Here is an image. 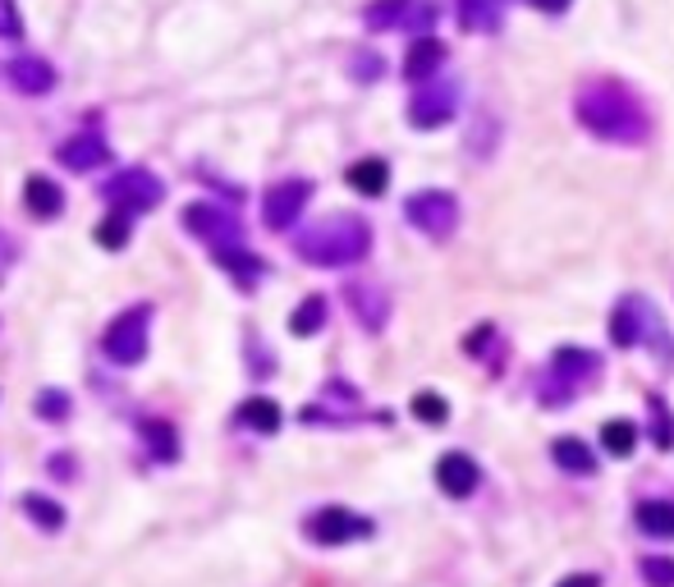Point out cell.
Returning <instances> with one entry per match:
<instances>
[{
    "instance_id": "6da1fadb",
    "label": "cell",
    "mask_w": 674,
    "mask_h": 587,
    "mask_svg": "<svg viewBox=\"0 0 674 587\" xmlns=\"http://www.w3.org/2000/svg\"><path fill=\"white\" fill-rule=\"evenodd\" d=\"M574 115L592 138H606V143L638 147V143L652 138V111H647V101L615 79L583 83L578 97H574Z\"/></svg>"
},
{
    "instance_id": "7a4b0ae2",
    "label": "cell",
    "mask_w": 674,
    "mask_h": 587,
    "mask_svg": "<svg viewBox=\"0 0 674 587\" xmlns=\"http://www.w3.org/2000/svg\"><path fill=\"white\" fill-rule=\"evenodd\" d=\"M294 252L303 262L313 267H349V262H362L372 252V225L362 216H326L317 225H307L303 235L294 239Z\"/></svg>"
},
{
    "instance_id": "3957f363",
    "label": "cell",
    "mask_w": 674,
    "mask_h": 587,
    "mask_svg": "<svg viewBox=\"0 0 674 587\" xmlns=\"http://www.w3.org/2000/svg\"><path fill=\"white\" fill-rule=\"evenodd\" d=\"M610 340H615L619 349L647 345L661 363L674 368V340H670V330H665L661 313H656L642 294H629V298H619V303H615V313H610Z\"/></svg>"
},
{
    "instance_id": "277c9868",
    "label": "cell",
    "mask_w": 674,
    "mask_h": 587,
    "mask_svg": "<svg viewBox=\"0 0 674 587\" xmlns=\"http://www.w3.org/2000/svg\"><path fill=\"white\" fill-rule=\"evenodd\" d=\"M147 321H151V308H147V303H138V308L120 313V317L106 326V336H101V349H106L111 363H120V368L143 363V353H147Z\"/></svg>"
},
{
    "instance_id": "5b68a950",
    "label": "cell",
    "mask_w": 674,
    "mask_h": 587,
    "mask_svg": "<svg viewBox=\"0 0 674 587\" xmlns=\"http://www.w3.org/2000/svg\"><path fill=\"white\" fill-rule=\"evenodd\" d=\"M106 193V202L115 212H124V216H138V212H151L157 202L166 197V184L157 180L151 170H143V166H134V170H120L115 180L101 189Z\"/></svg>"
},
{
    "instance_id": "8992f818",
    "label": "cell",
    "mask_w": 674,
    "mask_h": 587,
    "mask_svg": "<svg viewBox=\"0 0 674 587\" xmlns=\"http://www.w3.org/2000/svg\"><path fill=\"white\" fill-rule=\"evenodd\" d=\"M362 23L377 33L385 29H408L418 37H431V23H436V5L427 0H372L368 10H362Z\"/></svg>"
},
{
    "instance_id": "52a82bcc",
    "label": "cell",
    "mask_w": 674,
    "mask_h": 587,
    "mask_svg": "<svg viewBox=\"0 0 674 587\" xmlns=\"http://www.w3.org/2000/svg\"><path fill=\"white\" fill-rule=\"evenodd\" d=\"M404 216L413 229H423L427 239H446L454 235V225H459V202L450 193H440V189H423V193H413L404 202Z\"/></svg>"
},
{
    "instance_id": "ba28073f",
    "label": "cell",
    "mask_w": 674,
    "mask_h": 587,
    "mask_svg": "<svg viewBox=\"0 0 674 587\" xmlns=\"http://www.w3.org/2000/svg\"><path fill=\"white\" fill-rule=\"evenodd\" d=\"M459 111V88L450 79H431L413 92L408 101V124L413 129H440V124H450Z\"/></svg>"
},
{
    "instance_id": "9c48e42d",
    "label": "cell",
    "mask_w": 674,
    "mask_h": 587,
    "mask_svg": "<svg viewBox=\"0 0 674 587\" xmlns=\"http://www.w3.org/2000/svg\"><path fill=\"white\" fill-rule=\"evenodd\" d=\"M184 225H189V235L212 244V252L239 248V239H244V225L229 216L225 207H216V202H189V207H184Z\"/></svg>"
},
{
    "instance_id": "30bf717a",
    "label": "cell",
    "mask_w": 674,
    "mask_h": 587,
    "mask_svg": "<svg viewBox=\"0 0 674 587\" xmlns=\"http://www.w3.org/2000/svg\"><path fill=\"white\" fill-rule=\"evenodd\" d=\"M303 532H307V538H313L317 546H345V542H353V538H368L372 523H368V519H358L353 509L326 505V509H317V515L307 519Z\"/></svg>"
},
{
    "instance_id": "8fae6325",
    "label": "cell",
    "mask_w": 674,
    "mask_h": 587,
    "mask_svg": "<svg viewBox=\"0 0 674 587\" xmlns=\"http://www.w3.org/2000/svg\"><path fill=\"white\" fill-rule=\"evenodd\" d=\"M307 202H313V180H280V184H271L267 197H262L267 229H290L303 216Z\"/></svg>"
},
{
    "instance_id": "7c38bea8",
    "label": "cell",
    "mask_w": 674,
    "mask_h": 587,
    "mask_svg": "<svg viewBox=\"0 0 674 587\" xmlns=\"http://www.w3.org/2000/svg\"><path fill=\"white\" fill-rule=\"evenodd\" d=\"M596 368H602V359H596V353H587V349H560L555 359H551V376L560 381V395H555V404L564 408V404H569V395L578 391V381L596 376Z\"/></svg>"
},
{
    "instance_id": "4fadbf2b",
    "label": "cell",
    "mask_w": 674,
    "mask_h": 587,
    "mask_svg": "<svg viewBox=\"0 0 674 587\" xmlns=\"http://www.w3.org/2000/svg\"><path fill=\"white\" fill-rule=\"evenodd\" d=\"M478 477H482V469L473 464L469 454H459V450L440 454V464H436V487L446 492V496H454V500L473 496V492H478Z\"/></svg>"
},
{
    "instance_id": "5bb4252c",
    "label": "cell",
    "mask_w": 674,
    "mask_h": 587,
    "mask_svg": "<svg viewBox=\"0 0 674 587\" xmlns=\"http://www.w3.org/2000/svg\"><path fill=\"white\" fill-rule=\"evenodd\" d=\"M111 157V147L101 143L97 134H74L69 143H60L56 147V161L65 166V170H74V174H88V170H97L101 161Z\"/></svg>"
},
{
    "instance_id": "9a60e30c",
    "label": "cell",
    "mask_w": 674,
    "mask_h": 587,
    "mask_svg": "<svg viewBox=\"0 0 674 587\" xmlns=\"http://www.w3.org/2000/svg\"><path fill=\"white\" fill-rule=\"evenodd\" d=\"M345 303H349V313L368 326V330H381L385 321H391V298H385L377 285H349L345 290Z\"/></svg>"
},
{
    "instance_id": "2e32d148",
    "label": "cell",
    "mask_w": 674,
    "mask_h": 587,
    "mask_svg": "<svg viewBox=\"0 0 674 587\" xmlns=\"http://www.w3.org/2000/svg\"><path fill=\"white\" fill-rule=\"evenodd\" d=\"M5 74H10V83L19 92H29V97H42V92L56 88V69H50L42 56H14L5 65Z\"/></svg>"
},
{
    "instance_id": "e0dca14e",
    "label": "cell",
    "mask_w": 674,
    "mask_h": 587,
    "mask_svg": "<svg viewBox=\"0 0 674 587\" xmlns=\"http://www.w3.org/2000/svg\"><path fill=\"white\" fill-rule=\"evenodd\" d=\"M440 60H446V46H440L436 37H413L408 56H404V79L408 83H431Z\"/></svg>"
},
{
    "instance_id": "ac0fdd59",
    "label": "cell",
    "mask_w": 674,
    "mask_h": 587,
    "mask_svg": "<svg viewBox=\"0 0 674 587\" xmlns=\"http://www.w3.org/2000/svg\"><path fill=\"white\" fill-rule=\"evenodd\" d=\"M23 207L42 221H50V216H60L65 193H60V184H50L46 174H29V180H23Z\"/></svg>"
},
{
    "instance_id": "d6986e66",
    "label": "cell",
    "mask_w": 674,
    "mask_h": 587,
    "mask_svg": "<svg viewBox=\"0 0 674 587\" xmlns=\"http://www.w3.org/2000/svg\"><path fill=\"white\" fill-rule=\"evenodd\" d=\"M345 180H349V189L362 193V197H381L385 184H391V166H385L381 157H362V161L349 166Z\"/></svg>"
},
{
    "instance_id": "ffe728a7",
    "label": "cell",
    "mask_w": 674,
    "mask_h": 587,
    "mask_svg": "<svg viewBox=\"0 0 674 587\" xmlns=\"http://www.w3.org/2000/svg\"><path fill=\"white\" fill-rule=\"evenodd\" d=\"M551 459H555L564 473H578V477L596 473V454H592L587 441H578V437H560V441L551 445Z\"/></svg>"
},
{
    "instance_id": "44dd1931",
    "label": "cell",
    "mask_w": 674,
    "mask_h": 587,
    "mask_svg": "<svg viewBox=\"0 0 674 587\" xmlns=\"http://www.w3.org/2000/svg\"><path fill=\"white\" fill-rule=\"evenodd\" d=\"M638 528L652 532V538H674V500H642Z\"/></svg>"
},
{
    "instance_id": "7402d4cb",
    "label": "cell",
    "mask_w": 674,
    "mask_h": 587,
    "mask_svg": "<svg viewBox=\"0 0 674 587\" xmlns=\"http://www.w3.org/2000/svg\"><path fill=\"white\" fill-rule=\"evenodd\" d=\"M216 258V267H225L229 275L239 280V285H252L257 275H262V262H257V252H248V248H221V252H212Z\"/></svg>"
},
{
    "instance_id": "603a6c76",
    "label": "cell",
    "mask_w": 674,
    "mask_h": 587,
    "mask_svg": "<svg viewBox=\"0 0 674 587\" xmlns=\"http://www.w3.org/2000/svg\"><path fill=\"white\" fill-rule=\"evenodd\" d=\"M326 326V298L322 294H307L299 308H294V317H290V330L299 340H307V336H317V330Z\"/></svg>"
},
{
    "instance_id": "cb8c5ba5",
    "label": "cell",
    "mask_w": 674,
    "mask_h": 587,
    "mask_svg": "<svg viewBox=\"0 0 674 587\" xmlns=\"http://www.w3.org/2000/svg\"><path fill=\"white\" fill-rule=\"evenodd\" d=\"M19 509L29 515L37 528H46V532H56V528H65V509L56 505V500H46V496H37V492H29L19 500Z\"/></svg>"
},
{
    "instance_id": "d4e9b609",
    "label": "cell",
    "mask_w": 674,
    "mask_h": 587,
    "mask_svg": "<svg viewBox=\"0 0 674 587\" xmlns=\"http://www.w3.org/2000/svg\"><path fill=\"white\" fill-rule=\"evenodd\" d=\"M239 418H244L252 431H276V427H280V404L267 399V395H252V399H244Z\"/></svg>"
},
{
    "instance_id": "484cf974",
    "label": "cell",
    "mask_w": 674,
    "mask_h": 587,
    "mask_svg": "<svg viewBox=\"0 0 674 587\" xmlns=\"http://www.w3.org/2000/svg\"><path fill=\"white\" fill-rule=\"evenodd\" d=\"M602 441H606V450L610 454H633V445H638V427L629 422V418H610L606 427H602Z\"/></svg>"
},
{
    "instance_id": "4316f807",
    "label": "cell",
    "mask_w": 674,
    "mask_h": 587,
    "mask_svg": "<svg viewBox=\"0 0 674 587\" xmlns=\"http://www.w3.org/2000/svg\"><path fill=\"white\" fill-rule=\"evenodd\" d=\"M143 437H147V445H151V454L157 459H175L179 454V437H175V427L170 422H143Z\"/></svg>"
},
{
    "instance_id": "83f0119b",
    "label": "cell",
    "mask_w": 674,
    "mask_h": 587,
    "mask_svg": "<svg viewBox=\"0 0 674 587\" xmlns=\"http://www.w3.org/2000/svg\"><path fill=\"white\" fill-rule=\"evenodd\" d=\"M413 418H423L427 427H440L450 418V404L440 399L436 391H418V395H413Z\"/></svg>"
},
{
    "instance_id": "f1b7e54d",
    "label": "cell",
    "mask_w": 674,
    "mask_h": 587,
    "mask_svg": "<svg viewBox=\"0 0 674 587\" xmlns=\"http://www.w3.org/2000/svg\"><path fill=\"white\" fill-rule=\"evenodd\" d=\"M642 578H647V587H674V555H647Z\"/></svg>"
},
{
    "instance_id": "f546056e",
    "label": "cell",
    "mask_w": 674,
    "mask_h": 587,
    "mask_svg": "<svg viewBox=\"0 0 674 587\" xmlns=\"http://www.w3.org/2000/svg\"><path fill=\"white\" fill-rule=\"evenodd\" d=\"M124 239H128V216L124 212H111L106 221L97 225V244L101 248H124Z\"/></svg>"
},
{
    "instance_id": "4dcf8cb0",
    "label": "cell",
    "mask_w": 674,
    "mask_h": 587,
    "mask_svg": "<svg viewBox=\"0 0 674 587\" xmlns=\"http://www.w3.org/2000/svg\"><path fill=\"white\" fill-rule=\"evenodd\" d=\"M37 414H42L46 422H65V418L74 414V404H69L65 391H42V395H37Z\"/></svg>"
},
{
    "instance_id": "1f68e13d",
    "label": "cell",
    "mask_w": 674,
    "mask_h": 587,
    "mask_svg": "<svg viewBox=\"0 0 674 587\" xmlns=\"http://www.w3.org/2000/svg\"><path fill=\"white\" fill-rule=\"evenodd\" d=\"M652 441H656L661 450L674 445V418L665 414V404H661V399H652Z\"/></svg>"
},
{
    "instance_id": "d6a6232c",
    "label": "cell",
    "mask_w": 674,
    "mask_h": 587,
    "mask_svg": "<svg viewBox=\"0 0 674 587\" xmlns=\"http://www.w3.org/2000/svg\"><path fill=\"white\" fill-rule=\"evenodd\" d=\"M0 37H5V42H19L23 37V19H19L14 0H0Z\"/></svg>"
},
{
    "instance_id": "836d02e7",
    "label": "cell",
    "mask_w": 674,
    "mask_h": 587,
    "mask_svg": "<svg viewBox=\"0 0 674 587\" xmlns=\"http://www.w3.org/2000/svg\"><path fill=\"white\" fill-rule=\"evenodd\" d=\"M381 69H385V60H381V56H372V50H362V56H353V79H358V83H372V79H381Z\"/></svg>"
},
{
    "instance_id": "e575fe53",
    "label": "cell",
    "mask_w": 674,
    "mask_h": 587,
    "mask_svg": "<svg viewBox=\"0 0 674 587\" xmlns=\"http://www.w3.org/2000/svg\"><path fill=\"white\" fill-rule=\"evenodd\" d=\"M10 262H14V239L5 235V229H0V275H5Z\"/></svg>"
},
{
    "instance_id": "d590c367",
    "label": "cell",
    "mask_w": 674,
    "mask_h": 587,
    "mask_svg": "<svg viewBox=\"0 0 674 587\" xmlns=\"http://www.w3.org/2000/svg\"><path fill=\"white\" fill-rule=\"evenodd\" d=\"M560 587H602V578L596 574H569V578H560Z\"/></svg>"
},
{
    "instance_id": "8d00e7d4",
    "label": "cell",
    "mask_w": 674,
    "mask_h": 587,
    "mask_svg": "<svg viewBox=\"0 0 674 587\" xmlns=\"http://www.w3.org/2000/svg\"><path fill=\"white\" fill-rule=\"evenodd\" d=\"M528 5H537L541 14H564V10H569V0H528Z\"/></svg>"
}]
</instances>
